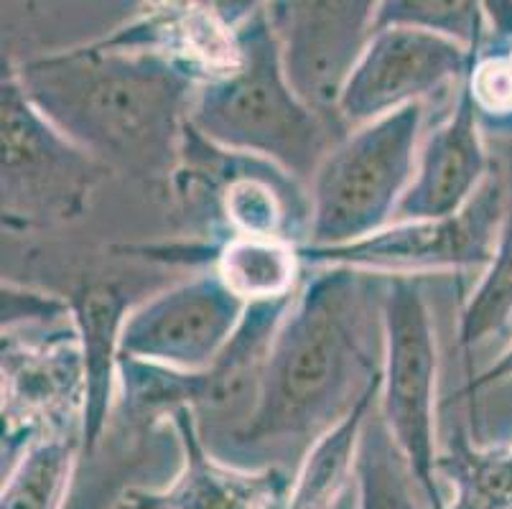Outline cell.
Here are the masks:
<instances>
[{"label":"cell","mask_w":512,"mask_h":509,"mask_svg":"<svg viewBox=\"0 0 512 509\" xmlns=\"http://www.w3.org/2000/svg\"><path fill=\"white\" fill-rule=\"evenodd\" d=\"M3 331L29 329V326H54L72 319L69 301L51 293L31 291L3 280Z\"/></svg>","instance_id":"cell-24"},{"label":"cell","mask_w":512,"mask_h":509,"mask_svg":"<svg viewBox=\"0 0 512 509\" xmlns=\"http://www.w3.org/2000/svg\"><path fill=\"white\" fill-rule=\"evenodd\" d=\"M291 303L293 296L248 306L232 342L202 372H181L120 357L118 390L125 408L136 418L166 420L179 408L217 410L240 400L248 390L255 395L265 359Z\"/></svg>","instance_id":"cell-9"},{"label":"cell","mask_w":512,"mask_h":509,"mask_svg":"<svg viewBox=\"0 0 512 509\" xmlns=\"http://www.w3.org/2000/svg\"><path fill=\"white\" fill-rule=\"evenodd\" d=\"M479 123L512 133V39L497 41V46H482L477 64L467 79Z\"/></svg>","instance_id":"cell-23"},{"label":"cell","mask_w":512,"mask_h":509,"mask_svg":"<svg viewBox=\"0 0 512 509\" xmlns=\"http://www.w3.org/2000/svg\"><path fill=\"white\" fill-rule=\"evenodd\" d=\"M293 92L316 112L339 120L344 87L372 39V0H293L265 6ZM342 123V120H339Z\"/></svg>","instance_id":"cell-12"},{"label":"cell","mask_w":512,"mask_h":509,"mask_svg":"<svg viewBox=\"0 0 512 509\" xmlns=\"http://www.w3.org/2000/svg\"><path fill=\"white\" fill-rule=\"evenodd\" d=\"M482 46L484 41L464 46L418 28L375 31L344 87L337 118L355 130L416 102L423 105L446 84L467 82Z\"/></svg>","instance_id":"cell-10"},{"label":"cell","mask_w":512,"mask_h":509,"mask_svg":"<svg viewBox=\"0 0 512 509\" xmlns=\"http://www.w3.org/2000/svg\"><path fill=\"white\" fill-rule=\"evenodd\" d=\"M69 306L79 334L87 382L82 451L92 456L102 441L120 385V334L133 308L118 280L82 283L69 298Z\"/></svg>","instance_id":"cell-15"},{"label":"cell","mask_w":512,"mask_h":509,"mask_svg":"<svg viewBox=\"0 0 512 509\" xmlns=\"http://www.w3.org/2000/svg\"><path fill=\"white\" fill-rule=\"evenodd\" d=\"M383 385L377 410L400 454L416 474L428 504L446 507L436 446L439 344L434 316L418 278L390 275L383 286Z\"/></svg>","instance_id":"cell-6"},{"label":"cell","mask_w":512,"mask_h":509,"mask_svg":"<svg viewBox=\"0 0 512 509\" xmlns=\"http://www.w3.org/2000/svg\"><path fill=\"white\" fill-rule=\"evenodd\" d=\"M512 326V194L495 260L482 273L459 316V347L464 354L484 347Z\"/></svg>","instance_id":"cell-21"},{"label":"cell","mask_w":512,"mask_h":509,"mask_svg":"<svg viewBox=\"0 0 512 509\" xmlns=\"http://www.w3.org/2000/svg\"><path fill=\"white\" fill-rule=\"evenodd\" d=\"M245 311L248 303L214 270L197 275L130 311L120 334V357L202 372L225 352Z\"/></svg>","instance_id":"cell-11"},{"label":"cell","mask_w":512,"mask_h":509,"mask_svg":"<svg viewBox=\"0 0 512 509\" xmlns=\"http://www.w3.org/2000/svg\"><path fill=\"white\" fill-rule=\"evenodd\" d=\"M482 3L462 0H385L377 3L372 34L383 28H418L428 34L454 39L464 46H477L484 41Z\"/></svg>","instance_id":"cell-22"},{"label":"cell","mask_w":512,"mask_h":509,"mask_svg":"<svg viewBox=\"0 0 512 509\" xmlns=\"http://www.w3.org/2000/svg\"><path fill=\"white\" fill-rule=\"evenodd\" d=\"M380 385H383V370L362 392V398L352 405V410L306 448L299 469L291 476V489L283 509H332L337 504L347 484L355 479L362 428L377 408Z\"/></svg>","instance_id":"cell-16"},{"label":"cell","mask_w":512,"mask_h":509,"mask_svg":"<svg viewBox=\"0 0 512 509\" xmlns=\"http://www.w3.org/2000/svg\"><path fill=\"white\" fill-rule=\"evenodd\" d=\"M385 275L316 268L293 296L265 359L240 451L309 448L342 420L383 370Z\"/></svg>","instance_id":"cell-1"},{"label":"cell","mask_w":512,"mask_h":509,"mask_svg":"<svg viewBox=\"0 0 512 509\" xmlns=\"http://www.w3.org/2000/svg\"><path fill=\"white\" fill-rule=\"evenodd\" d=\"M3 67L59 133L113 174L174 179L202 87L192 69L105 39Z\"/></svg>","instance_id":"cell-2"},{"label":"cell","mask_w":512,"mask_h":509,"mask_svg":"<svg viewBox=\"0 0 512 509\" xmlns=\"http://www.w3.org/2000/svg\"><path fill=\"white\" fill-rule=\"evenodd\" d=\"M237 44L240 62L199 87L189 125L222 151L260 158L296 181H311L347 128L293 92L265 6H253L237 23Z\"/></svg>","instance_id":"cell-3"},{"label":"cell","mask_w":512,"mask_h":509,"mask_svg":"<svg viewBox=\"0 0 512 509\" xmlns=\"http://www.w3.org/2000/svg\"><path fill=\"white\" fill-rule=\"evenodd\" d=\"M441 487H449L444 509H512V438L479 446L456 433L439 448Z\"/></svg>","instance_id":"cell-18"},{"label":"cell","mask_w":512,"mask_h":509,"mask_svg":"<svg viewBox=\"0 0 512 509\" xmlns=\"http://www.w3.org/2000/svg\"><path fill=\"white\" fill-rule=\"evenodd\" d=\"M82 451V431L34 438L3 476L0 509H64L72 497Z\"/></svg>","instance_id":"cell-17"},{"label":"cell","mask_w":512,"mask_h":509,"mask_svg":"<svg viewBox=\"0 0 512 509\" xmlns=\"http://www.w3.org/2000/svg\"><path fill=\"white\" fill-rule=\"evenodd\" d=\"M29 326L26 339L3 331V464L18 459L34 438L54 431H82L85 362L74 319Z\"/></svg>","instance_id":"cell-8"},{"label":"cell","mask_w":512,"mask_h":509,"mask_svg":"<svg viewBox=\"0 0 512 509\" xmlns=\"http://www.w3.org/2000/svg\"><path fill=\"white\" fill-rule=\"evenodd\" d=\"M355 484L357 509H434L377 408L362 428Z\"/></svg>","instance_id":"cell-20"},{"label":"cell","mask_w":512,"mask_h":509,"mask_svg":"<svg viewBox=\"0 0 512 509\" xmlns=\"http://www.w3.org/2000/svg\"><path fill=\"white\" fill-rule=\"evenodd\" d=\"M505 176L492 168L490 179L462 212L441 219L393 222L385 230L337 247L299 245L301 265L352 268L372 275L467 273L490 268L507 217Z\"/></svg>","instance_id":"cell-7"},{"label":"cell","mask_w":512,"mask_h":509,"mask_svg":"<svg viewBox=\"0 0 512 509\" xmlns=\"http://www.w3.org/2000/svg\"><path fill=\"white\" fill-rule=\"evenodd\" d=\"M492 168L495 161L484 146L477 105L464 82L449 118L421 143L416 176L395 212V222L441 219L462 212L490 179Z\"/></svg>","instance_id":"cell-14"},{"label":"cell","mask_w":512,"mask_h":509,"mask_svg":"<svg viewBox=\"0 0 512 509\" xmlns=\"http://www.w3.org/2000/svg\"><path fill=\"white\" fill-rule=\"evenodd\" d=\"M212 268L237 298L253 306L291 298L301 260L291 242L230 237L212 247Z\"/></svg>","instance_id":"cell-19"},{"label":"cell","mask_w":512,"mask_h":509,"mask_svg":"<svg viewBox=\"0 0 512 509\" xmlns=\"http://www.w3.org/2000/svg\"><path fill=\"white\" fill-rule=\"evenodd\" d=\"M0 92L3 224L31 230L74 222L113 171L59 133L6 67Z\"/></svg>","instance_id":"cell-5"},{"label":"cell","mask_w":512,"mask_h":509,"mask_svg":"<svg viewBox=\"0 0 512 509\" xmlns=\"http://www.w3.org/2000/svg\"><path fill=\"white\" fill-rule=\"evenodd\" d=\"M510 380H512V339L507 342V347L497 354L495 362L487 364L479 375L469 377L464 395H467L469 400H474V395H479V392L487 390V387L502 385V382H510Z\"/></svg>","instance_id":"cell-25"},{"label":"cell","mask_w":512,"mask_h":509,"mask_svg":"<svg viewBox=\"0 0 512 509\" xmlns=\"http://www.w3.org/2000/svg\"><path fill=\"white\" fill-rule=\"evenodd\" d=\"M423 118L416 102L355 128L327 153L311 179L306 245H347L395 222L416 176Z\"/></svg>","instance_id":"cell-4"},{"label":"cell","mask_w":512,"mask_h":509,"mask_svg":"<svg viewBox=\"0 0 512 509\" xmlns=\"http://www.w3.org/2000/svg\"><path fill=\"white\" fill-rule=\"evenodd\" d=\"M176 428L181 469L164 489H123L115 509H268L291 489L286 471L276 466L237 469L207 451L197 410L179 408L166 418Z\"/></svg>","instance_id":"cell-13"}]
</instances>
